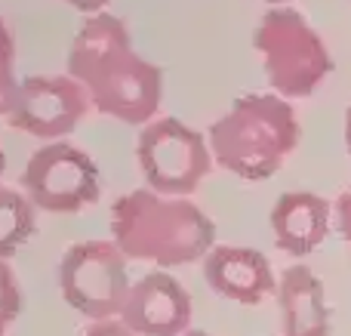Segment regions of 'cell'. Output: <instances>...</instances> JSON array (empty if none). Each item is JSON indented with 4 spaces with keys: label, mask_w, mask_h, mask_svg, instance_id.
Segmentation results:
<instances>
[{
    "label": "cell",
    "mask_w": 351,
    "mask_h": 336,
    "mask_svg": "<svg viewBox=\"0 0 351 336\" xmlns=\"http://www.w3.org/2000/svg\"><path fill=\"white\" fill-rule=\"evenodd\" d=\"M68 74L102 115L133 127L152 121L164 93V71L136 53L123 19L111 12L86 16L68 53Z\"/></svg>",
    "instance_id": "6da1fadb"
},
{
    "label": "cell",
    "mask_w": 351,
    "mask_h": 336,
    "mask_svg": "<svg viewBox=\"0 0 351 336\" xmlns=\"http://www.w3.org/2000/svg\"><path fill=\"white\" fill-rule=\"evenodd\" d=\"M111 235L127 259L173 269L206 259L216 241V226L200 207L136 189L111 204Z\"/></svg>",
    "instance_id": "7a4b0ae2"
},
{
    "label": "cell",
    "mask_w": 351,
    "mask_h": 336,
    "mask_svg": "<svg viewBox=\"0 0 351 336\" xmlns=\"http://www.w3.org/2000/svg\"><path fill=\"white\" fill-rule=\"evenodd\" d=\"M299 145V117L280 96L250 93L210 127V152L222 170L243 182H262L284 167Z\"/></svg>",
    "instance_id": "3957f363"
},
{
    "label": "cell",
    "mask_w": 351,
    "mask_h": 336,
    "mask_svg": "<svg viewBox=\"0 0 351 336\" xmlns=\"http://www.w3.org/2000/svg\"><path fill=\"white\" fill-rule=\"evenodd\" d=\"M253 47L262 56L268 84L280 99H305L333 71L327 43L321 40L308 19L290 6H274L259 19Z\"/></svg>",
    "instance_id": "277c9868"
},
{
    "label": "cell",
    "mask_w": 351,
    "mask_h": 336,
    "mask_svg": "<svg viewBox=\"0 0 351 336\" xmlns=\"http://www.w3.org/2000/svg\"><path fill=\"white\" fill-rule=\"evenodd\" d=\"M59 290L68 306L90 321L121 318L133 290L127 256L114 241H80L59 263Z\"/></svg>",
    "instance_id": "5b68a950"
},
{
    "label": "cell",
    "mask_w": 351,
    "mask_h": 336,
    "mask_svg": "<svg viewBox=\"0 0 351 336\" xmlns=\"http://www.w3.org/2000/svg\"><path fill=\"white\" fill-rule=\"evenodd\" d=\"M136 158L148 189L164 197H185L197 191L200 179L213 167V152L204 136L176 117H160L142 127Z\"/></svg>",
    "instance_id": "8992f818"
},
{
    "label": "cell",
    "mask_w": 351,
    "mask_h": 336,
    "mask_svg": "<svg viewBox=\"0 0 351 336\" xmlns=\"http://www.w3.org/2000/svg\"><path fill=\"white\" fill-rule=\"evenodd\" d=\"M22 185L34 207L47 213H77L99 201V167L84 148L53 142L31 154Z\"/></svg>",
    "instance_id": "52a82bcc"
},
{
    "label": "cell",
    "mask_w": 351,
    "mask_h": 336,
    "mask_svg": "<svg viewBox=\"0 0 351 336\" xmlns=\"http://www.w3.org/2000/svg\"><path fill=\"white\" fill-rule=\"evenodd\" d=\"M90 96L65 74H31L19 86L10 123L37 139H59L84 121Z\"/></svg>",
    "instance_id": "ba28073f"
},
{
    "label": "cell",
    "mask_w": 351,
    "mask_h": 336,
    "mask_svg": "<svg viewBox=\"0 0 351 336\" xmlns=\"http://www.w3.org/2000/svg\"><path fill=\"white\" fill-rule=\"evenodd\" d=\"M191 296L167 272H148L133 284L121 321L136 336H182L191 331Z\"/></svg>",
    "instance_id": "9c48e42d"
},
{
    "label": "cell",
    "mask_w": 351,
    "mask_h": 336,
    "mask_svg": "<svg viewBox=\"0 0 351 336\" xmlns=\"http://www.w3.org/2000/svg\"><path fill=\"white\" fill-rule=\"evenodd\" d=\"M204 278L213 293L241 306H259L268 293H278L271 263L253 247L216 244L204 259Z\"/></svg>",
    "instance_id": "30bf717a"
},
{
    "label": "cell",
    "mask_w": 351,
    "mask_h": 336,
    "mask_svg": "<svg viewBox=\"0 0 351 336\" xmlns=\"http://www.w3.org/2000/svg\"><path fill=\"white\" fill-rule=\"evenodd\" d=\"M274 244L290 256H308L330 232V204L315 191H287L271 207Z\"/></svg>",
    "instance_id": "8fae6325"
},
{
    "label": "cell",
    "mask_w": 351,
    "mask_h": 336,
    "mask_svg": "<svg viewBox=\"0 0 351 336\" xmlns=\"http://www.w3.org/2000/svg\"><path fill=\"white\" fill-rule=\"evenodd\" d=\"M284 336H330V309L324 284L308 265H290L278 281Z\"/></svg>",
    "instance_id": "7c38bea8"
},
{
    "label": "cell",
    "mask_w": 351,
    "mask_h": 336,
    "mask_svg": "<svg viewBox=\"0 0 351 336\" xmlns=\"http://www.w3.org/2000/svg\"><path fill=\"white\" fill-rule=\"evenodd\" d=\"M37 228L34 204L25 195L0 185V259H10L19 247L28 244Z\"/></svg>",
    "instance_id": "4fadbf2b"
},
{
    "label": "cell",
    "mask_w": 351,
    "mask_h": 336,
    "mask_svg": "<svg viewBox=\"0 0 351 336\" xmlns=\"http://www.w3.org/2000/svg\"><path fill=\"white\" fill-rule=\"evenodd\" d=\"M19 86L22 84L16 80V40H12L10 25L0 19V115L10 117Z\"/></svg>",
    "instance_id": "5bb4252c"
},
{
    "label": "cell",
    "mask_w": 351,
    "mask_h": 336,
    "mask_svg": "<svg viewBox=\"0 0 351 336\" xmlns=\"http://www.w3.org/2000/svg\"><path fill=\"white\" fill-rule=\"evenodd\" d=\"M22 306H25L22 287H19L12 269L0 259V333H6V327L22 315Z\"/></svg>",
    "instance_id": "9a60e30c"
},
{
    "label": "cell",
    "mask_w": 351,
    "mask_h": 336,
    "mask_svg": "<svg viewBox=\"0 0 351 336\" xmlns=\"http://www.w3.org/2000/svg\"><path fill=\"white\" fill-rule=\"evenodd\" d=\"M84 336H136V333L121 318H111V321H93L84 331Z\"/></svg>",
    "instance_id": "2e32d148"
},
{
    "label": "cell",
    "mask_w": 351,
    "mask_h": 336,
    "mask_svg": "<svg viewBox=\"0 0 351 336\" xmlns=\"http://www.w3.org/2000/svg\"><path fill=\"white\" fill-rule=\"evenodd\" d=\"M336 226H339V235L351 244V189L342 191L339 201H336Z\"/></svg>",
    "instance_id": "e0dca14e"
},
{
    "label": "cell",
    "mask_w": 351,
    "mask_h": 336,
    "mask_svg": "<svg viewBox=\"0 0 351 336\" xmlns=\"http://www.w3.org/2000/svg\"><path fill=\"white\" fill-rule=\"evenodd\" d=\"M68 6H74V10L86 12V16H99L102 12V6H108V0H65Z\"/></svg>",
    "instance_id": "ac0fdd59"
},
{
    "label": "cell",
    "mask_w": 351,
    "mask_h": 336,
    "mask_svg": "<svg viewBox=\"0 0 351 336\" xmlns=\"http://www.w3.org/2000/svg\"><path fill=\"white\" fill-rule=\"evenodd\" d=\"M346 145H348V154H351V105L346 111Z\"/></svg>",
    "instance_id": "d6986e66"
},
{
    "label": "cell",
    "mask_w": 351,
    "mask_h": 336,
    "mask_svg": "<svg viewBox=\"0 0 351 336\" xmlns=\"http://www.w3.org/2000/svg\"><path fill=\"white\" fill-rule=\"evenodd\" d=\"M3 170H6V154L0 152V176H3Z\"/></svg>",
    "instance_id": "ffe728a7"
},
{
    "label": "cell",
    "mask_w": 351,
    "mask_h": 336,
    "mask_svg": "<svg viewBox=\"0 0 351 336\" xmlns=\"http://www.w3.org/2000/svg\"><path fill=\"white\" fill-rule=\"evenodd\" d=\"M182 336H210V333H204V331H188V333H182Z\"/></svg>",
    "instance_id": "44dd1931"
},
{
    "label": "cell",
    "mask_w": 351,
    "mask_h": 336,
    "mask_svg": "<svg viewBox=\"0 0 351 336\" xmlns=\"http://www.w3.org/2000/svg\"><path fill=\"white\" fill-rule=\"evenodd\" d=\"M265 3H271V6H280V3H290V0H265Z\"/></svg>",
    "instance_id": "7402d4cb"
},
{
    "label": "cell",
    "mask_w": 351,
    "mask_h": 336,
    "mask_svg": "<svg viewBox=\"0 0 351 336\" xmlns=\"http://www.w3.org/2000/svg\"><path fill=\"white\" fill-rule=\"evenodd\" d=\"M0 336H3V333H0Z\"/></svg>",
    "instance_id": "603a6c76"
}]
</instances>
